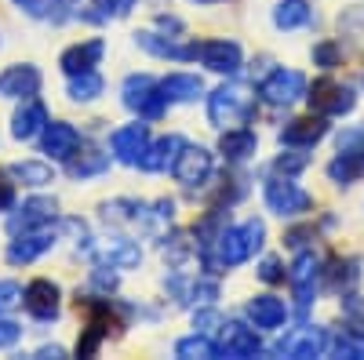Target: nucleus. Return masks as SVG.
<instances>
[{
	"mask_svg": "<svg viewBox=\"0 0 364 360\" xmlns=\"http://www.w3.org/2000/svg\"><path fill=\"white\" fill-rule=\"evenodd\" d=\"M336 149H339V157L328 164L331 182H339V186L357 182V178L364 175V124L343 128L339 138H336Z\"/></svg>",
	"mask_w": 364,
	"mask_h": 360,
	"instance_id": "nucleus-1",
	"label": "nucleus"
},
{
	"mask_svg": "<svg viewBox=\"0 0 364 360\" xmlns=\"http://www.w3.org/2000/svg\"><path fill=\"white\" fill-rule=\"evenodd\" d=\"M262 236H266V229H262L259 219H248L245 226L223 229L215 236V258H219V266H237V262L252 258L262 248Z\"/></svg>",
	"mask_w": 364,
	"mask_h": 360,
	"instance_id": "nucleus-2",
	"label": "nucleus"
},
{
	"mask_svg": "<svg viewBox=\"0 0 364 360\" xmlns=\"http://www.w3.org/2000/svg\"><path fill=\"white\" fill-rule=\"evenodd\" d=\"M255 106V95L248 92V87H240V84H223L215 95L208 99V116H211V124H237V120H245Z\"/></svg>",
	"mask_w": 364,
	"mask_h": 360,
	"instance_id": "nucleus-3",
	"label": "nucleus"
},
{
	"mask_svg": "<svg viewBox=\"0 0 364 360\" xmlns=\"http://www.w3.org/2000/svg\"><path fill=\"white\" fill-rule=\"evenodd\" d=\"M310 106L321 113V116H343V113H350L353 109V92L346 84H336L331 77H324V80H317L314 87H310Z\"/></svg>",
	"mask_w": 364,
	"mask_h": 360,
	"instance_id": "nucleus-4",
	"label": "nucleus"
},
{
	"mask_svg": "<svg viewBox=\"0 0 364 360\" xmlns=\"http://www.w3.org/2000/svg\"><path fill=\"white\" fill-rule=\"evenodd\" d=\"M266 204H269V212H277V215H302V212H310L314 200H310L306 190H299L288 178H269L266 182Z\"/></svg>",
	"mask_w": 364,
	"mask_h": 360,
	"instance_id": "nucleus-5",
	"label": "nucleus"
},
{
	"mask_svg": "<svg viewBox=\"0 0 364 360\" xmlns=\"http://www.w3.org/2000/svg\"><path fill=\"white\" fill-rule=\"evenodd\" d=\"M302 92H306V77L295 73V70H273L262 87H259V95L269 102V106H291Z\"/></svg>",
	"mask_w": 364,
	"mask_h": 360,
	"instance_id": "nucleus-6",
	"label": "nucleus"
},
{
	"mask_svg": "<svg viewBox=\"0 0 364 360\" xmlns=\"http://www.w3.org/2000/svg\"><path fill=\"white\" fill-rule=\"evenodd\" d=\"M171 171H175V178L182 186H204L208 178H211V153L208 149H200V146H182V153L175 157V164H171Z\"/></svg>",
	"mask_w": 364,
	"mask_h": 360,
	"instance_id": "nucleus-7",
	"label": "nucleus"
},
{
	"mask_svg": "<svg viewBox=\"0 0 364 360\" xmlns=\"http://www.w3.org/2000/svg\"><path fill=\"white\" fill-rule=\"evenodd\" d=\"M124 102L132 106V109H139L142 116H161L164 113V92L149 80V77H132L128 84H124Z\"/></svg>",
	"mask_w": 364,
	"mask_h": 360,
	"instance_id": "nucleus-8",
	"label": "nucleus"
},
{
	"mask_svg": "<svg viewBox=\"0 0 364 360\" xmlns=\"http://www.w3.org/2000/svg\"><path fill=\"white\" fill-rule=\"evenodd\" d=\"M317 273H321V262H317V255L314 251H302L299 258H295V266H291V288H295V295H299V310L306 313L310 310V302H314V291H317Z\"/></svg>",
	"mask_w": 364,
	"mask_h": 360,
	"instance_id": "nucleus-9",
	"label": "nucleus"
},
{
	"mask_svg": "<svg viewBox=\"0 0 364 360\" xmlns=\"http://www.w3.org/2000/svg\"><path fill=\"white\" fill-rule=\"evenodd\" d=\"M200 62L215 73H237L240 70V48L233 40H208L200 44Z\"/></svg>",
	"mask_w": 364,
	"mask_h": 360,
	"instance_id": "nucleus-10",
	"label": "nucleus"
},
{
	"mask_svg": "<svg viewBox=\"0 0 364 360\" xmlns=\"http://www.w3.org/2000/svg\"><path fill=\"white\" fill-rule=\"evenodd\" d=\"M324 135H328V124H324L321 116H302V120H291V124L281 131V142L284 146H295V149H310Z\"/></svg>",
	"mask_w": 364,
	"mask_h": 360,
	"instance_id": "nucleus-11",
	"label": "nucleus"
},
{
	"mask_svg": "<svg viewBox=\"0 0 364 360\" xmlns=\"http://www.w3.org/2000/svg\"><path fill=\"white\" fill-rule=\"evenodd\" d=\"M324 349H328V335L321 327H299L291 339H284L277 346V353H284V356H321Z\"/></svg>",
	"mask_w": 364,
	"mask_h": 360,
	"instance_id": "nucleus-12",
	"label": "nucleus"
},
{
	"mask_svg": "<svg viewBox=\"0 0 364 360\" xmlns=\"http://www.w3.org/2000/svg\"><path fill=\"white\" fill-rule=\"evenodd\" d=\"M248 317L255 320V327L273 332V327H281L288 320V306L281 302V298H273V295H255L248 302Z\"/></svg>",
	"mask_w": 364,
	"mask_h": 360,
	"instance_id": "nucleus-13",
	"label": "nucleus"
},
{
	"mask_svg": "<svg viewBox=\"0 0 364 360\" xmlns=\"http://www.w3.org/2000/svg\"><path fill=\"white\" fill-rule=\"evenodd\" d=\"M146 146H149V138H146V128H142V124L120 128V131L113 135V153L124 160V164H139L142 153H146Z\"/></svg>",
	"mask_w": 364,
	"mask_h": 360,
	"instance_id": "nucleus-14",
	"label": "nucleus"
},
{
	"mask_svg": "<svg viewBox=\"0 0 364 360\" xmlns=\"http://www.w3.org/2000/svg\"><path fill=\"white\" fill-rule=\"evenodd\" d=\"M259 349L255 332H248L245 324H223V356H252Z\"/></svg>",
	"mask_w": 364,
	"mask_h": 360,
	"instance_id": "nucleus-15",
	"label": "nucleus"
},
{
	"mask_svg": "<svg viewBox=\"0 0 364 360\" xmlns=\"http://www.w3.org/2000/svg\"><path fill=\"white\" fill-rule=\"evenodd\" d=\"M178 153H182V138L171 135V138H161L157 146H146V153H142L139 164H142L146 171H164L168 164H175Z\"/></svg>",
	"mask_w": 364,
	"mask_h": 360,
	"instance_id": "nucleus-16",
	"label": "nucleus"
},
{
	"mask_svg": "<svg viewBox=\"0 0 364 360\" xmlns=\"http://www.w3.org/2000/svg\"><path fill=\"white\" fill-rule=\"evenodd\" d=\"M314 18V8L306 0H277V8H273V22L277 29H299Z\"/></svg>",
	"mask_w": 364,
	"mask_h": 360,
	"instance_id": "nucleus-17",
	"label": "nucleus"
},
{
	"mask_svg": "<svg viewBox=\"0 0 364 360\" xmlns=\"http://www.w3.org/2000/svg\"><path fill=\"white\" fill-rule=\"evenodd\" d=\"M161 92H164V99H171V102H190V99H197L204 87H200V80L197 77H190V73H175V77H168L164 84H161Z\"/></svg>",
	"mask_w": 364,
	"mask_h": 360,
	"instance_id": "nucleus-18",
	"label": "nucleus"
},
{
	"mask_svg": "<svg viewBox=\"0 0 364 360\" xmlns=\"http://www.w3.org/2000/svg\"><path fill=\"white\" fill-rule=\"evenodd\" d=\"M219 149L226 153V160H245V157H252V153H255V135H252V131H245V128L226 131V135H223V142H219Z\"/></svg>",
	"mask_w": 364,
	"mask_h": 360,
	"instance_id": "nucleus-19",
	"label": "nucleus"
},
{
	"mask_svg": "<svg viewBox=\"0 0 364 360\" xmlns=\"http://www.w3.org/2000/svg\"><path fill=\"white\" fill-rule=\"evenodd\" d=\"M26 306L33 317H51L55 313V288L48 280H37L33 288L26 291Z\"/></svg>",
	"mask_w": 364,
	"mask_h": 360,
	"instance_id": "nucleus-20",
	"label": "nucleus"
},
{
	"mask_svg": "<svg viewBox=\"0 0 364 360\" xmlns=\"http://www.w3.org/2000/svg\"><path fill=\"white\" fill-rule=\"evenodd\" d=\"M37 84L41 77L33 70H11L0 77V92H8V95H29V92H37Z\"/></svg>",
	"mask_w": 364,
	"mask_h": 360,
	"instance_id": "nucleus-21",
	"label": "nucleus"
},
{
	"mask_svg": "<svg viewBox=\"0 0 364 360\" xmlns=\"http://www.w3.org/2000/svg\"><path fill=\"white\" fill-rule=\"evenodd\" d=\"M357 277H360L357 258H331V269H328V284L331 288H350Z\"/></svg>",
	"mask_w": 364,
	"mask_h": 360,
	"instance_id": "nucleus-22",
	"label": "nucleus"
},
{
	"mask_svg": "<svg viewBox=\"0 0 364 360\" xmlns=\"http://www.w3.org/2000/svg\"><path fill=\"white\" fill-rule=\"evenodd\" d=\"M44 124V109L37 102H29L18 116H15V135L18 138H29V135H37V128Z\"/></svg>",
	"mask_w": 364,
	"mask_h": 360,
	"instance_id": "nucleus-23",
	"label": "nucleus"
},
{
	"mask_svg": "<svg viewBox=\"0 0 364 360\" xmlns=\"http://www.w3.org/2000/svg\"><path fill=\"white\" fill-rule=\"evenodd\" d=\"M48 153H58V157H66L70 149H73V142H77V131L73 128H66V124H51V131H48Z\"/></svg>",
	"mask_w": 364,
	"mask_h": 360,
	"instance_id": "nucleus-24",
	"label": "nucleus"
},
{
	"mask_svg": "<svg viewBox=\"0 0 364 360\" xmlns=\"http://www.w3.org/2000/svg\"><path fill=\"white\" fill-rule=\"evenodd\" d=\"M102 55V44L99 40H91V44H84V48H73L63 62H66V70H91V62Z\"/></svg>",
	"mask_w": 364,
	"mask_h": 360,
	"instance_id": "nucleus-25",
	"label": "nucleus"
},
{
	"mask_svg": "<svg viewBox=\"0 0 364 360\" xmlns=\"http://www.w3.org/2000/svg\"><path fill=\"white\" fill-rule=\"evenodd\" d=\"M175 353L178 356H215V346H211L204 335H193V339H182L175 346Z\"/></svg>",
	"mask_w": 364,
	"mask_h": 360,
	"instance_id": "nucleus-26",
	"label": "nucleus"
},
{
	"mask_svg": "<svg viewBox=\"0 0 364 360\" xmlns=\"http://www.w3.org/2000/svg\"><path fill=\"white\" fill-rule=\"evenodd\" d=\"M99 92H102V80H99L95 73H87V70H84V77L73 84V99H95Z\"/></svg>",
	"mask_w": 364,
	"mask_h": 360,
	"instance_id": "nucleus-27",
	"label": "nucleus"
},
{
	"mask_svg": "<svg viewBox=\"0 0 364 360\" xmlns=\"http://www.w3.org/2000/svg\"><path fill=\"white\" fill-rule=\"evenodd\" d=\"M314 62L324 66V70H336V66H339V48L331 44V40L317 44V48H314Z\"/></svg>",
	"mask_w": 364,
	"mask_h": 360,
	"instance_id": "nucleus-28",
	"label": "nucleus"
},
{
	"mask_svg": "<svg viewBox=\"0 0 364 360\" xmlns=\"http://www.w3.org/2000/svg\"><path fill=\"white\" fill-rule=\"evenodd\" d=\"M15 175H18V178H29V186H44V182H51V171L41 168V164H18Z\"/></svg>",
	"mask_w": 364,
	"mask_h": 360,
	"instance_id": "nucleus-29",
	"label": "nucleus"
},
{
	"mask_svg": "<svg viewBox=\"0 0 364 360\" xmlns=\"http://www.w3.org/2000/svg\"><path fill=\"white\" fill-rule=\"evenodd\" d=\"M273 168H277V171H284V175H295V171H302V168H306V157H302V153H281Z\"/></svg>",
	"mask_w": 364,
	"mask_h": 360,
	"instance_id": "nucleus-30",
	"label": "nucleus"
},
{
	"mask_svg": "<svg viewBox=\"0 0 364 360\" xmlns=\"http://www.w3.org/2000/svg\"><path fill=\"white\" fill-rule=\"evenodd\" d=\"M193 324H197V332H200V335H211L215 327H223L219 313H211V310H208V313H197V320H193Z\"/></svg>",
	"mask_w": 364,
	"mask_h": 360,
	"instance_id": "nucleus-31",
	"label": "nucleus"
},
{
	"mask_svg": "<svg viewBox=\"0 0 364 360\" xmlns=\"http://www.w3.org/2000/svg\"><path fill=\"white\" fill-rule=\"evenodd\" d=\"M259 277H262L266 284H277V280H284V273H281V262H277V258H266V262H262V269H259Z\"/></svg>",
	"mask_w": 364,
	"mask_h": 360,
	"instance_id": "nucleus-32",
	"label": "nucleus"
},
{
	"mask_svg": "<svg viewBox=\"0 0 364 360\" xmlns=\"http://www.w3.org/2000/svg\"><path fill=\"white\" fill-rule=\"evenodd\" d=\"M22 302V291L15 284H0V310H11Z\"/></svg>",
	"mask_w": 364,
	"mask_h": 360,
	"instance_id": "nucleus-33",
	"label": "nucleus"
},
{
	"mask_svg": "<svg viewBox=\"0 0 364 360\" xmlns=\"http://www.w3.org/2000/svg\"><path fill=\"white\" fill-rule=\"evenodd\" d=\"M18 4H22L26 11H33V15H48V8H55L58 0H18Z\"/></svg>",
	"mask_w": 364,
	"mask_h": 360,
	"instance_id": "nucleus-34",
	"label": "nucleus"
},
{
	"mask_svg": "<svg viewBox=\"0 0 364 360\" xmlns=\"http://www.w3.org/2000/svg\"><path fill=\"white\" fill-rule=\"evenodd\" d=\"M15 339H18V327L15 324H0V346H8Z\"/></svg>",
	"mask_w": 364,
	"mask_h": 360,
	"instance_id": "nucleus-35",
	"label": "nucleus"
},
{
	"mask_svg": "<svg viewBox=\"0 0 364 360\" xmlns=\"http://www.w3.org/2000/svg\"><path fill=\"white\" fill-rule=\"evenodd\" d=\"M11 200V186H0V207H4Z\"/></svg>",
	"mask_w": 364,
	"mask_h": 360,
	"instance_id": "nucleus-36",
	"label": "nucleus"
}]
</instances>
